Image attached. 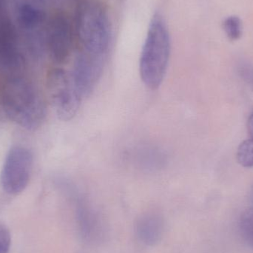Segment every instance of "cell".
I'll list each match as a JSON object with an SVG mask.
<instances>
[{
    "label": "cell",
    "instance_id": "cell-10",
    "mask_svg": "<svg viewBox=\"0 0 253 253\" xmlns=\"http://www.w3.org/2000/svg\"><path fill=\"white\" fill-rule=\"evenodd\" d=\"M239 230L242 237L253 249V207L246 210L241 215Z\"/></svg>",
    "mask_w": 253,
    "mask_h": 253
},
{
    "label": "cell",
    "instance_id": "cell-2",
    "mask_svg": "<svg viewBox=\"0 0 253 253\" xmlns=\"http://www.w3.org/2000/svg\"><path fill=\"white\" fill-rule=\"evenodd\" d=\"M74 32L82 51L105 58L111 41L108 9L98 0H83L77 6Z\"/></svg>",
    "mask_w": 253,
    "mask_h": 253
},
{
    "label": "cell",
    "instance_id": "cell-11",
    "mask_svg": "<svg viewBox=\"0 0 253 253\" xmlns=\"http://www.w3.org/2000/svg\"><path fill=\"white\" fill-rule=\"evenodd\" d=\"M223 29L229 40L236 41L242 35V22L237 16H230L224 19L222 23Z\"/></svg>",
    "mask_w": 253,
    "mask_h": 253
},
{
    "label": "cell",
    "instance_id": "cell-9",
    "mask_svg": "<svg viewBox=\"0 0 253 253\" xmlns=\"http://www.w3.org/2000/svg\"><path fill=\"white\" fill-rule=\"evenodd\" d=\"M138 231L144 242H156L159 232V226L156 217L148 216L141 220Z\"/></svg>",
    "mask_w": 253,
    "mask_h": 253
},
{
    "label": "cell",
    "instance_id": "cell-3",
    "mask_svg": "<svg viewBox=\"0 0 253 253\" xmlns=\"http://www.w3.org/2000/svg\"><path fill=\"white\" fill-rule=\"evenodd\" d=\"M171 41L166 22L159 13L152 18L141 50L139 71L144 84L151 90L160 87L170 57Z\"/></svg>",
    "mask_w": 253,
    "mask_h": 253
},
{
    "label": "cell",
    "instance_id": "cell-13",
    "mask_svg": "<svg viewBox=\"0 0 253 253\" xmlns=\"http://www.w3.org/2000/svg\"><path fill=\"white\" fill-rule=\"evenodd\" d=\"M238 72L242 80L253 89V65L243 62L238 67Z\"/></svg>",
    "mask_w": 253,
    "mask_h": 253
},
{
    "label": "cell",
    "instance_id": "cell-1",
    "mask_svg": "<svg viewBox=\"0 0 253 253\" xmlns=\"http://www.w3.org/2000/svg\"><path fill=\"white\" fill-rule=\"evenodd\" d=\"M0 103L9 120L27 130H37L45 120L44 98L25 77H10L4 82L0 90Z\"/></svg>",
    "mask_w": 253,
    "mask_h": 253
},
{
    "label": "cell",
    "instance_id": "cell-8",
    "mask_svg": "<svg viewBox=\"0 0 253 253\" xmlns=\"http://www.w3.org/2000/svg\"><path fill=\"white\" fill-rule=\"evenodd\" d=\"M18 23L25 29H34L44 20V13L38 7L28 2H22L16 8Z\"/></svg>",
    "mask_w": 253,
    "mask_h": 253
},
{
    "label": "cell",
    "instance_id": "cell-4",
    "mask_svg": "<svg viewBox=\"0 0 253 253\" xmlns=\"http://www.w3.org/2000/svg\"><path fill=\"white\" fill-rule=\"evenodd\" d=\"M47 87L52 107L59 120L69 121L78 112L82 97L71 74L59 68L52 70L47 77Z\"/></svg>",
    "mask_w": 253,
    "mask_h": 253
},
{
    "label": "cell",
    "instance_id": "cell-7",
    "mask_svg": "<svg viewBox=\"0 0 253 253\" xmlns=\"http://www.w3.org/2000/svg\"><path fill=\"white\" fill-rule=\"evenodd\" d=\"M105 58L80 50L76 58L71 76L82 97L92 93L103 71Z\"/></svg>",
    "mask_w": 253,
    "mask_h": 253
},
{
    "label": "cell",
    "instance_id": "cell-14",
    "mask_svg": "<svg viewBox=\"0 0 253 253\" xmlns=\"http://www.w3.org/2000/svg\"><path fill=\"white\" fill-rule=\"evenodd\" d=\"M11 238L8 229L0 225V253H7L10 249Z\"/></svg>",
    "mask_w": 253,
    "mask_h": 253
},
{
    "label": "cell",
    "instance_id": "cell-5",
    "mask_svg": "<svg viewBox=\"0 0 253 253\" xmlns=\"http://www.w3.org/2000/svg\"><path fill=\"white\" fill-rule=\"evenodd\" d=\"M34 158L24 146L12 147L4 159L1 172L3 190L9 195L20 194L28 187L32 175Z\"/></svg>",
    "mask_w": 253,
    "mask_h": 253
},
{
    "label": "cell",
    "instance_id": "cell-16",
    "mask_svg": "<svg viewBox=\"0 0 253 253\" xmlns=\"http://www.w3.org/2000/svg\"><path fill=\"white\" fill-rule=\"evenodd\" d=\"M250 200L253 205V186L251 188V193H250Z\"/></svg>",
    "mask_w": 253,
    "mask_h": 253
},
{
    "label": "cell",
    "instance_id": "cell-6",
    "mask_svg": "<svg viewBox=\"0 0 253 253\" xmlns=\"http://www.w3.org/2000/svg\"><path fill=\"white\" fill-rule=\"evenodd\" d=\"M47 33V47L52 59L63 63L72 52L75 40L74 27L65 14L56 15L50 22Z\"/></svg>",
    "mask_w": 253,
    "mask_h": 253
},
{
    "label": "cell",
    "instance_id": "cell-12",
    "mask_svg": "<svg viewBox=\"0 0 253 253\" xmlns=\"http://www.w3.org/2000/svg\"><path fill=\"white\" fill-rule=\"evenodd\" d=\"M237 159L241 165L245 168H253V140L243 141L237 151Z\"/></svg>",
    "mask_w": 253,
    "mask_h": 253
},
{
    "label": "cell",
    "instance_id": "cell-15",
    "mask_svg": "<svg viewBox=\"0 0 253 253\" xmlns=\"http://www.w3.org/2000/svg\"><path fill=\"white\" fill-rule=\"evenodd\" d=\"M248 126V130H249L250 134H251L252 139L253 140V114H251V117H249Z\"/></svg>",
    "mask_w": 253,
    "mask_h": 253
}]
</instances>
